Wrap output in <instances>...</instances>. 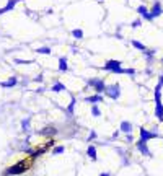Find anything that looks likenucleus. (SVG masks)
<instances>
[{
    "label": "nucleus",
    "instance_id": "obj_1",
    "mask_svg": "<svg viewBox=\"0 0 163 176\" xmlns=\"http://www.w3.org/2000/svg\"><path fill=\"white\" fill-rule=\"evenodd\" d=\"M121 65H122L121 60H118V59H109V60L104 62L103 69L106 70V72H111V74H127V75H134V72H136L134 69H122Z\"/></svg>",
    "mask_w": 163,
    "mask_h": 176
},
{
    "label": "nucleus",
    "instance_id": "obj_2",
    "mask_svg": "<svg viewBox=\"0 0 163 176\" xmlns=\"http://www.w3.org/2000/svg\"><path fill=\"white\" fill-rule=\"evenodd\" d=\"M33 160H34V156H30L28 160H21V161H18V163H13V166H10V168L5 171V174L10 176V174H21V173H25V171L33 165Z\"/></svg>",
    "mask_w": 163,
    "mask_h": 176
},
{
    "label": "nucleus",
    "instance_id": "obj_3",
    "mask_svg": "<svg viewBox=\"0 0 163 176\" xmlns=\"http://www.w3.org/2000/svg\"><path fill=\"white\" fill-rule=\"evenodd\" d=\"M87 87L88 88H93L95 93L98 95H104V90H106V82L101 78V77H93L87 82Z\"/></svg>",
    "mask_w": 163,
    "mask_h": 176
},
{
    "label": "nucleus",
    "instance_id": "obj_4",
    "mask_svg": "<svg viewBox=\"0 0 163 176\" xmlns=\"http://www.w3.org/2000/svg\"><path fill=\"white\" fill-rule=\"evenodd\" d=\"M104 95L111 99H118L121 96V85L119 83H111V85H106V90H104Z\"/></svg>",
    "mask_w": 163,
    "mask_h": 176
},
{
    "label": "nucleus",
    "instance_id": "obj_5",
    "mask_svg": "<svg viewBox=\"0 0 163 176\" xmlns=\"http://www.w3.org/2000/svg\"><path fill=\"white\" fill-rule=\"evenodd\" d=\"M155 116L157 119L163 121V103H161V92L155 90Z\"/></svg>",
    "mask_w": 163,
    "mask_h": 176
},
{
    "label": "nucleus",
    "instance_id": "obj_6",
    "mask_svg": "<svg viewBox=\"0 0 163 176\" xmlns=\"http://www.w3.org/2000/svg\"><path fill=\"white\" fill-rule=\"evenodd\" d=\"M49 92L54 93V95H59V93L67 92V87H65L64 82H54V83H52L51 87H49Z\"/></svg>",
    "mask_w": 163,
    "mask_h": 176
},
{
    "label": "nucleus",
    "instance_id": "obj_7",
    "mask_svg": "<svg viewBox=\"0 0 163 176\" xmlns=\"http://www.w3.org/2000/svg\"><path fill=\"white\" fill-rule=\"evenodd\" d=\"M57 70H59V72H62V74H67L69 72V59H67V57H59V59H57Z\"/></svg>",
    "mask_w": 163,
    "mask_h": 176
},
{
    "label": "nucleus",
    "instance_id": "obj_8",
    "mask_svg": "<svg viewBox=\"0 0 163 176\" xmlns=\"http://www.w3.org/2000/svg\"><path fill=\"white\" fill-rule=\"evenodd\" d=\"M139 132H140V140H143V142H148V140H152V139H155V137H158V134L147 131L145 127H140V129H139Z\"/></svg>",
    "mask_w": 163,
    "mask_h": 176
},
{
    "label": "nucleus",
    "instance_id": "obj_9",
    "mask_svg": "<svg viewBox=\"0 0 163 176\" xmlns=\"http://www.w3.org/2000/svg\"><path fill=\"white\" fill-rule=\"evenodd\" d=\"M137 13L140 16H143V20H147V21H153V16L150 15V12H148V8L145 5H139L137 7Z\"/></svg>",
    "mask_w": 163,
    "mask_h": 176
},
{
    "label": "nucleus",
    "instance_id": "obj_10",
    "mask_svg": "<svg viewBox=\"0 0 163 176\" xmlns=\"http://www.w3.org/2000/svg\"><path fill=\"white\" fill-rule=\"evenodd\" d=\"M103 99H104V98H103V95H98V93L85 96V101H87L88 104H98V103H101Z\"/></svg>",
    "mask_w": 163,
    "mask_h": 176
},
{
    "label": "nucleus",
    "instance_id": "obj_11",
    "mask_svg": "<svg viewBox=\"0 0 163 176\" xmlns=\"http://www.w3.org/2000/svg\"><path fill=\"white\" fill-rule=\"evenodd\" d=\"M16 85H18V78L13 77V75L8 77L5 82H0V87L2 88H13V87H16Z\"/></svg>",
    "mask_w": 163,
    "mask_h": 176
},
{
    "label": "nucleus",
    "instance_id": "obj_12",
    "mask_svg": "<svg viewBox=\"0 0 163 176\" xmlns=\"http://www.w3.org/2000/svg\"><path fill=\"white\" fill-rule=\"evenodd\" d=\"M163 13V8H161V3L160 2H155L152 5V8H150V15L153 16V18H157V16H160Z\"/></svg>",
    "mask_w": 163,
    "mask_h": 176
},
{
    "label": "nucleus",
    "instance_id": "obj_13",
    "mask_svg": "<svg viewBox=\"0 0 163 176\" xmlns=\"http://www.w3.org/2000/svg\"><path fill=\"white\" fill-rule=\"evenodd\" d=\"M87 156H88V158H92L93 161H96V160H98L96 147H95V145H88V147H87Z\"/></svg>",
    "mask_w": 163,
    "mask_h": 176
},
{
    "label": "nucleus",
    "instance_id": "obj_14",
    "mask_svg": "<svg viewBox=\"0 0 163 176\" xmlns=\"http://www.w3.org/2000/svg\"><path fill=\"white\" fill-rule=\"evenodd\" d=\"M119 131L124 132V134H132V124L129 121H122L121 126H119Z\"/></svg>",
    "mask_w": 163,
    "mask_h": 176
},
{
    "label": "nucleus",
    "instance_id": "obj_15",
    "mask_svg": "<svg viewBox=\"0 0 163 176\" xmlns=\"http://www.w3.org/2000/svg\"><path fill=\"white\" fill-rule=\"evenodd\" d=\"M137 149H139V152H140V153H143V155H150V150H148L147 142L139 140V142H137Z\"/></svg>",
    "mask_w": 163,
    "mask_h": 176
},
{
    "label": "nucleus",
    "instance_id": "obj_16",
    "mask_svg": "<svg viewBox=\"0 0 163 176\" xmlns=\"http://www.w3.org/2000/svg\"><path fill=\"white\" fill-rule=\"evenodd\" d=\"M38 54H41V56H51L52 54V47L51 46H41V47H38L36 49Z\"/></svg>",
    "mask_w": 163,
    "mask_h": 176
},
{
    "label": "nucleus",
    "instance_id": "obj_17",
    "mask_svg": "<svg viewBox=\"0 0 163 176\" xmlns=\"http://www.w3.org/2000/svg\"><path fill=\"white\" fill-rule=\"evenodd\" d=\"M21 131H25V132L31 131V117H25V119H21Z\"/></svg>",
    "mask_w": 163,
    "mask_h": 176
},
{
    "label": "nucleus",
    "instance_id": "obj_18",
    "mask_svg": "<svg viewBox=\"0 0 163 176\" xmlns=\"http://www.w3.org/2000/svg\"><path fill=\"white\" fill-rule=\"evenodd\" d=\"M90 114H92L93 117H100V116H101V109H100L98 104H92V108H90Z\"/></svg>",
    "mask_w": 163,
    "mask_h": 176
},
{
    "label": "nucleus",
    "instance_id": "obj_19",
    "mask_svg": "<svg viewBox=\"0 0 163 176\" xmlns=\"http://www.w3.org/2000/svg\"><path fill=\"white\" fill-rule=\"evenodd\" d=\"M72 36L75 38V39H83V30L82 28H75V30H72Z\"/></svg>",
    "mask_w": 163,
    "mask_h": 176
},
{
    "label": "nucleus",
    "instance_id": "obj_20",
    "mask_svg": "<svg viewBox=\"0 0 163 176\" xmlns=\"http://www.w3.org/2000/svg\"><path fill=\"white\" fill-rule=\"evenodd\" d=\"M131 44H132L134 47H136V49H139V51H142V52H143V51L147 49V46H143L142 42H140V41H137V39H132V41H131Z\"/></svg>",
    "mask_w": 163,
    "mask_h": 176
},
{
    "label": "nucleus",
    "instance_id": "obj_21",
    "mask_svg": "<svg viewBox=\"0 0 163 176\" xmlns=\"http://www.w3.org/2000/svg\"><path fill=\"white\" fill-rule=\"evenodd\" d=\"M65 152V147L64 145H57V147H52V155H60Z\"/></svg>",
    "mask_w": 163,
    "mask_h": 176
},
{
    "label": "nucleus",
    "instance_id": "obj_22",
    "mask_svg": "<svg viewBox=\"0 0 163 176\" xmlns=\"http://www.w3.org/2000/svg\"><path fill=\"white\" fill-rule=\"evenodd\" d=\"M98 139V134H96V131H90L88 132V137H87V140L88 142H93V140H96Z\"/></svg>",
    "mask_w": 163,
    "mask_h": 176
},
{
    "label": "nucleus",
    "instance_id": "obj_23",
    "mask_svg": "<svg viewBox=\"0 0 163 176\" xmlns=\"http://www.w3.org/2000/svg\"><path fill=\"white\" fill-rule=\"evenodd\" d=\"M140 25H142V21H140V20H136V21H134V23H132L131 26H132V28H139V26H140Z\"/></svg>",
    "mask_w": 163,
    "mask_h": 176
},
{
    "label": "nucleus",
    "instance_id": "obj_24",
    "mask_svg": "<svg viewBox=\"0 0 163 176\" xmlns=\"http://www.w3.org/2000/svg\"><path fill=\"white\" fill-rule=\"evenodd\" d=\"M100 176H109V173H101V174H100Z\"/></svg>",
    "mask_w": 163,
    "mask_h": 176
},
{
    "label": "nucleus",
    "instance_id": "obj_25",
    "mask_svg": "<svg viewBox=\"0 0 163 176\" xmlns=\"http://www.w3.org/2000/svg\"><path fill=\"white\" fill-rule=\"evenodd\" d=\"M161 62H163V59H161Z\"/></svg>",
    "mask_w": 163,
    "mask_h": 176
}]
</instances>
